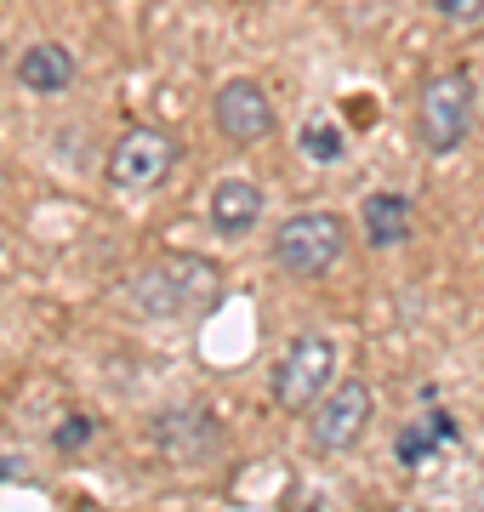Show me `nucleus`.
<instances>
[{"mask_svg":"<svg viewBox=\"0 0 484 512\" xmlns=\"http://www.w3.org/2000/svg\"><path fill=\"white\" fill-rule=\"evenodd\" d=\"M348 251V222L336 211H297L274 228V262L291 279H319L331 274Z\"/></svg>","mask_w":484,"mask_h":512,"instance_id":"f257e3e1","label":"nucleus"},{"mask_svg":"<svg viewBox=\"0 0 484 512\" xmlns=\"http://www.w3.org/2000/svg\"><path fill=\"white\" fill-rule=\"evenodd\" d=\"M336 382V342L331 336H297L291 348L280 353V365H274V404L291 410V416H308Z\"/></svg>","mask_w":484,"mask_h":512,"instance_id":"f03ea898","label":"nucleus"},{"mask_svg":"<svg viewBox=\"0 0 484 512\" xmlns=\"http://www.w3.org/2000/svg\"><path fill=\"white\" fill-rule=\"evenodd\" d=\"M467 126H473V86H467L462 69L433 74L422 97H416V137L428 154H450V148L467 143Z\"/></svg>","mask_w":484,"mask_h":512,"instance_id":"7ed1b4c3","label":"nucleus"},{"mask_svg":"<svg viewBox=\"0 0 484 512\" xmlns=\"http://www.w3.org/2000/svg\"><path fill=\"white\" fill-rule=\"evenodd\" d=\"M171 165H177V143H171L166 131L154 126H131L114 137L109 148V183L120 194H154V188L171 177Z\"/></svg>","mask_w":484,"mask_h":512,"instance_id":"20e7f679","label":"nucleus"},{"mask_svg":"<svg viewBox=\"0 0 484 512\" xmlns=\"http://www.w3.org/2000/svg\"><path fill=\"white\" fill-rule=\"evenodd\" d=\"M371 416H376L371 387L359 382V376H342V382H331V393L308 410V433H314L319 450L342 456V450H354V444L365 439Z\"/></svg>","mask_w":484,"mask_h":512,"instance_id":"39448f33","label":"nucleus"},{"mask_svg":"<svg viewBox=\"0 0 484 512\" xmlns=\"http://www.w3.org/2000/svg\"><path fill=\"white\" fill-rule=\"evenodd\" d=\"M211 120L234 148H257L262 137H274V97L262 92V80H223L211 97Z\"/></svg>","mask_w":484,"mask_h":512,"instance_id":"423d86ee","label":"nucleus"},{"mask_svg":"<svg viewBox=\"0 0 484 512\" xmlns=\"http://www.w3.org/2000/svg\"><path fill=\"white\" fill-rule=\"evenodd\" d=\"M154 444L166 450L171 461H183V467H200L217 444H223V427L200 410H166V416L154 421Z\"/></svg>","mask_w":484,"mask_h":512,"instance_id":"0eeeda50","label":"nucleus"},{"mask_svg":"<svg viewBox=\"0 0 484 512\" xmlns=\"http://www.w3.org/2000/svg\"><path fill=\"white\" fill-rule=\"evenodd\" d=\"M75 52L69 46H57V40H35L29 52L18 57V86L35 97H63L75 86Z\"/></svg>","mask_w":484,"mask_h":512,"instance_id":"6e6552de","label":"nucleus"},{"mask_svg":"<svg viewBox=\"0 0 484 512\" xmlns=\"http://www.w3.org/2000/svg\"><path fill=\"white\" fill-rule=\"evenodd\" d=\"M359 234L371 251H393V245H405L410 239V200L399 188H376L359 200Z\"/></svg>","mask_w":484,"mask_h":512,"instance_id":"1a4fd4ad","label":"nucleus"},{"mask_svg":"<svg viewBox=\"0 0 484 512\" xmlns=\"http://www.w3.org/2000/svg\"><path fill=\"white\" fill-rule=\"evenodd\" d=\"M205 211H211V228L223 239H245L262 222V188L245 183V177H228V183L211 188V205Z\"/></svg>","mask_w":484,"mask_h":512,"instance_id":"9d476101","label":"nucleus"},{"mask_svg":"<svg viewBox=\"0 0 484 512\" xmlns=\"http://www.w3.org/2000/svg\"><path fill=\"white\" fill-rule=\"evenodd\" d=\"M445 444H456V416H445V410H422V416H410L405 427H399L393 456L405 461V467H428Z\"/></svg>","mask_w":484,"mask_h":512,"instance_id":"9b49d317","label":"nucleus"},{"mask_svg":"<svg viewBox=\"0 0 484 512\" xmlns=\"http://www.w3.org/2000/svg\"><path fill=\"white\" fill-rule=\"evenodd\" d=\"M297 148H302V160H314V165H342L348 160V131L331 126V120H314V126L297 131Z\"/></svg>","mask_w":484,"mask_h":512,"instance_id":"f8f14e48","label":"nucleus"},{"mask_svg":"<svg viewBox=\"0 0 484 512\" xmlns=\"http://www.w3.org/2000/svg\"><path fill=\"white\" fill-rule=\"evenodd\" d=\"M433 18H445L450 29H479L484 23V0H428Z\"/></svg>","mask_w":484,"mask_h":512,"instance_id":"ddd939ff","label":"nucleus"},{"mask_svg":"<svg viewBox=\"0 0 484 512\" xmlns=\"http://www.w3.org/2000/svg\"><path fill=\"white\" fill-rule=\"evenodd\" d=\"M86 439H92V421H86V416H75L63 433H57V444H63V450H75V444H86Z\"/></svg>","mask_w":484,"mask_h":512,"instance_id":"4468645a","label":"nucleus"}]
</instances>
